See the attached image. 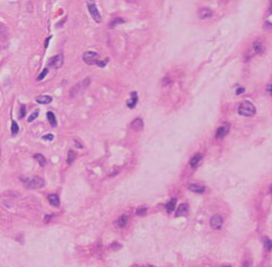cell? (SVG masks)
Returning a JSON list of instances; mask_svg holds the SVG:
<instances>
[{
  "mask_svg": "<svg viewBox=\"0 0 272 267\" xmlns=\"http://www.w3.org/2000/svg\"><path fill=\"white\" fill-rule=\"evenodd\" d=\"M22 181L26 188L29 190L40 189L45 185V181L39 176H33L32 177H23Z\"/></svg>",
  "mask_w": 272,
  "mask_h": 267,
  "instance_id": "obj_1",
  "label": "cell"
},
{
  "mask_svg": "<svg viewBox=\"0 0 272 267\" xmlns=\"http://www.w3.org/2000/svg\"><path fill=\"white\" fill-rule=\"evenodd\" d=\"M238 112L242 116L248 117L254 116L256 113V107L249 101H244L239 106Z\"/></svg>",
  "mask_w": 272,
  "mask_h": 267,
  "instance_id": "obj_2",
  "label": "cell"
},
{
  "mask_svg": "<svg viewBox=\"0 0 272 267\" xmlns=\"http://www.w3.org/2000/svg\"><path fill=\"white\" fill-rule=\"evenodd\" d=\"M100 56L98 53L92 51H88L85 52L82 57V59L87 65L89 66L96 65L97 63L100 60Z\"/></svg>",
  "mask_w": 272,
  "mask_h": 267,
  "instance_id": "obj_3",
  "label": "cell"
},
{
  "mask_svg": "<svg viewBox=\"0 0 272 267\" xmlns=\"http://www.w3.org/2000/svg\"><path fill=\"white\" fill-rule=\"evenodd\" d=\"M87 7H88V11L91 17L93 19V20L96 23H100L102 20V17L100 16L99 9H97L94 1H88Z\"/></svg>",
  "mask_w": 272,
  "mask_h": 267,
  "instance_id": "obj_4",
  "label": "cell"
},
{
  "mask_svg": "<svg viewBox=\"0 0 272 267\" xmlns=\"http://www.w3.org/2000/svg\"><path fill=\"white\" fill-rule=\"evenodd\" d=\"M63 63V56L62 54H59L50 57L47 62V65L51 68L59 69L62 66Z\"/></svg>",
  "mask_w": 272,
  "mask_h": 267,
  "instance_id": "obj_5",
  "label": "cell"
},
{
  "mask_svg": "<svg viewBox=\"0 0 272 267\" xmlns=\"http://www.w3.org/2000/svg\"><path fill=\"white\" fill-rule=\"evenodd\" d=\"M223 219L220 215H215L210 220V225L214 230H219L223 224Z\"/></svg>",
  "mask_w": 272,
  "mask_h": 267,
  "instance_id": "obj_6",
  "label": "cell"
},
{
  "mask_svg": "<svg viewBox=\"0 0 272 267\" xmlns=\"http://www.w3.org/2000/svg\"><path fill=\"white\" fill-rule=\"evenodd\" d=\"M230 131V126L228 124H224L221 126L217 129L216 132V137L217 138H222L226 136Z\"/></svg>",
  "mask_w": 272,
  "mask_h": 267,
  "instance_id": "obj_7",
  "label": "cell"
},
{
  "mask_svg": "<svg viewBox=\"0 0 272 267\" xmlns=\"http://www.w3.org/2000/svg\"><path fill=\"white\" fill-rule=\"evenodd\" d=\"M48 202L51 205L55 207H58L60 205L59 197L56 194H50L47 196Z\"/></svg>",
  "mask_w": 272,
  "mask_h": 267,
  "instance_id": "obj_8",
  "label": "cell"
},
{
  "mask_svg": "<svg viewBox=\"0 0 272 267\" xmlns=\"http://www.w3.org/2000/svg\"><path fill=\"white\" fill-rule=\"evenodd\" d=\"M189 206L187 203H182L177 208L176 213V217H181L186 215L188 213Z\"/></svg>",
  "mask_w": 272,
  "mask_h": 267,
  "instance_id": "obj_9",
  "label": "cell"
},
{
  "mask_svg": "<svg viewBox=\"0 0 272 267\" xmlns=\"http://www.w3.org/2000/svg\"><path fill=\"white\" fill-rule=\"evenodd\" d=\"M35 100L39 104H48L52 102L53 99L50 95H40L36 97Z\"/></svg>",
  "mask_w": 272,
  "mask_h": 267,
  "instance_id": "obj_10",
  "label": "cell"
},
{
  "mask_svg": "<svg viewBox=\"0 0 272 267\" xmlns=\"http://www.w3.org/2000/svg\"><path fill=\"white\" fill-rule=\"evenodd\" d=\"M131 126L132 128L135 131H141L143 128V121L140 118H136L133 120V122L131 124Z\"/></svg>",
  "mask_w": 272,
  "mask_h": 267,
  "instance_id": "obj_11",
  "label": "cell"
},
{
  "mask_svg": "<svg viewBox=\"0 0 272 267\" xmlns=\"http://www.w3.org/2000/svg\"><path fill=\"white\" fill-rule=\"evenodd\" d=\"M138 96L136 91H133L131 93V99L129 102L128 103V107L130 109H133L137 104L138 102Z\"/></svg>",
  "mask_w": 272,
  "mask_h": 267,
  "instance_id": "obj_12",
  "label": "cell"
},
{
  "mask_svg": "<svg viewBox=\"0 0 272 267\" xmlns=\"http://www.w3.org/2000/svg\"><path fill=\"white\" fill-rule=\"evenodd\" d=\"M46 116L51 125L53 127H56L57 125V120L54 113L52 111H48L46 113Z\"/></svg>",
  "mask_w": 272,
  "mask_h": 267,
  "instance_id": "obj_13",
  "label": "cell"
},
{
  "mask_svg": "<svg viewBox=\"0 0 272 267\" xmlns=\"http://www.w3.org/2000/svg\"><path fill=\"white\" fill-rule=\"evenodd\" d=\"M189 190L196 193L202 194L205 191V188L201 185L197 184H191L189 187Z\"/></svg>",
  "mask_w": 272,
  "mask_h": 267,
  "instance_id": "obj_14",
  "label": "cell"
},
{
  "mask_svg": "<svg viewBox=\"0 0 272 267\" xmlns=\"http://www.w3.org/2000/svg\"><path fill=\"white\" fill-rule=\"evenodd\" d=\"M177 202V199H173L167 203V205H166V209H167L168 212L170 213L171 212L173 211L176 208Z\"/></svg>",
  "mask_w": 272,
  "mask_h": 267,
  "instance_id": "obj_15",
  "label": "cell"
},
{
  "mask_svg": "<svg viewBox=\"0 0 272 267\" xmlns=\"http://www.w3.org/2000/svg\"><path fill=\"white\" fill-rule=\"evenodd\" d=\"M34 159L37 161L38 163L40 164L41 167L45 166V165H46L47 161L46 160V158L45 156L41 154H36L34 155Z\"/></svg>",
  "mask_w": 272,
  "mask_h": 267,
  "instance_id": "obj_16",
  "label": "cell"
},
{
  "mask_svg": "<svg viewBox=\"0 0 272 267\" xmlns=\"http://www.w3.org/2000/svg\"><path fill=\"white\" fill-rule=\"evenodd\" d=\"M202 156L200 154H196L195 156L191 159L190 161V165L192 167H195L198 164L199 161L202 160Z\"/></svg>",
  "mask_w": 272,
  "mask_h": 267,
  "instance_id": "obj_17",
  "label": "cell"
},
{
  "mask_svg": "<svg viewBox=\"0 0 272 267\" xmlns=\"http://www.w3.org/2000/svg\"><path fill=\"white\" fill-rule=\"evenodd\" d=\"M212 14L213 13H212L211 10H210V9H207V8L202 9V10H201L200 13H199V16L202 18H210L212 16Z\"/></svg>",
  "mask_w": 272,
  "mask_h": 267,
  "instance_id": "obj_18",
  "label": "cell"
},
{
  "mask_svg": "<svg viewBox=\"0 0 272 267\" xmlns=\"http://www.w3.org/2000/svg\"><path fill=\"white\" fill-rule=\"evenodd\" d=\"M253 48L254 49L255 51L257 53H260L264 51L263 44L259 41L255 42L253 44Z\"/></svg>",
  "mask_w": 272,
  "mask_h": 267,
  "instance_id": "obj_19",
  "label": "cell"
},
{
  "mask_svg": "<svg viewBox=\"0 0 272 267\" xmlns=\"http://www.w3.org/2000/svg\"><path fill=\"white\" fill-rule=\"evenodd\" d=\"M76 152H75L74 150H70L69 151L68 154V158L66 162L68 164H71L73 163V162L75 161V157H76Z\"/></svg>",
  "mask_w": 272,
  "mask_h": 267,
  "instance_id": "obj_20",
  "label": "cell"
},
{
  "mask_svg": "<svg viewBox=\"0 0 272 267\" xmlns=\"http://www.w3.org/2000/svg\"><path fill=\"white\" fill-rule=\"evenodd\" d=\"M128 218L126 215H122V217L120 218V219H119L118 221V224L119 226L120 227H124V226H125V225L127 222Z\"/></svg>",
  "mask_w": 272,
  "mask_h": 267,
  "instance_id": "obj_21",
  "label": "cell"
},
{
  "mask_svg": "<svg viewBox=\"0 0 272 267\" xmlns=\"http://www.w3.org/2000/svg\"><path fill=\"white\" fill-rule=\"evenodd\" d=\"M11 132L12 134H16L19 131V127L15 120H13L11 127Z\"/></svg>",
  "mask_w": 272,
  "mask_h": 267,
  "instance_id": "obj_22",
  "label": "cell"
},
{
  "mask_svg": "<svg viewBox=\"0 0 272 267\" xmlns=\"http://www.w3.org/2000/svg\"><path fill=\"white\" fill-rule=\"evenodd\" d=\"M38 115H39V110H36V111L34 112L33 113H32L29 116L28 118L27 119L28 122H31L33 121L34 120H35L37 118L38 116Z\"/></svg>",
  "mask_w": 272,
  "mask_h": 267,
  "instance_id": "obj_23",
  "label": "cell"
},
{
  "mask_svg": "<svg viewBox=\"0 0 272 267\" xmlns=\"http://www.w3.org/2000/svg\"><path fill=\"white\" fill-rule=\"evenodd\" d=\"M124 22V20L121 19H120V18H115V19L112 20V21L109 22V26L110 27H115V26L117 25L120 24V23H122V22Z\"/></svg>",
  "mask_w": 272,
  "mask_h": 267,
  "instance_id": "obj_24",
  "label": "cell"
},
{
  "mask_svg": "<svg viewBox=\"0 0 272 267\" xmlns=\"http://www.w3.org/2000/svg\"><path fill=\"white\" fill-rule=\"evenodd\" d=\"M48 69L46 68H45L43 69V71L41 72L40 75L38 76L37 78V79L38 81H39L43 80V79H44V78L46 76V75L48 74Z\"/></svg>",
  "mask_w": 272,
  "mask_h": 267,
  "instance_id": "obj_25",
  "label": "cell"
},
{
  "mask_svg": "<svg viewBox=\"0 0 272 267\" xmlns=\"http://www.w3.org/2000/svg\"><path fill=\"white\" fill-rule=\"evenodd\" d=\"M109 62V59L108 57L103 60H100V61H98V62L96 63V66L100 67V68H104L107 65Z\"/></svg>",
  "mask_w": 272,
  "mask_h": 267,
  "instance_id": "obj_26",
  "label": "cell"
},
{
  "mask_svg": "<svg viewBox=\"0 0 272 267\" xmlns=\"http://www.w3.org/2000/svg\"><path fill=\"white\" fill-rule=\"evenodd\" d=\"M264 245L265 249L267 251H270L272 249V241L269 239H266L264 241Z\"/></svg>",
  "mask_w": 272,
  "mask_h": 267,
  "instance_id": "obj_27",
  "label": "cell"
},
{
  "mask_svg": "<svg viewBox=\"0 0 272 267\" xmlns=\"http://www.w3.org/2000/svg\"><path fill=\"white\" fill-rule=\"evenodd\" d=\"M26 115V106L25 105H22L20 108V110H19V116L20 118H22L24 116H25Z\"/></svg>",
  "mask_w": 272,
  "mask_h": 267,
  "instance_id": "obj_28",
  "label": "cell"
},
{
  "mask_svg": "<svg viewBox=\"0 0 272 267\" xmlns=\"http://www.w3.org/2000/svg\"><path fill=\"white\" fill-rule=\"evenodd\" d=\"M42 139L45 140V141H51L54 139V135L52 134H48L47 135H45L42 137Z\"/></svg>",
  "mask_w": 272,
  "mask_h": 267,
  "instance_id": "obj_29",
  "label": "cell"
},
{
  "mask_svg": "<svg viewBox=\"0 0 272 267\" xmlns=\"http://www.w3.org/2000/svg\"><path fill=\"white\" fill-rule=\"evenodd\" d=\"M146 210L145 209H138L137 210V213L138 214V215H143V214H145Z\"/></svg>",
  "mask_w": 272,
  "mask_h": 267,
  "instance_id": "obj_30",
  "label": "cell"
},
{
  "mask_svg": "<svg viewBox=\"0 0 272 267\" xmlns=\"http://www.w3.org/2000/svg\"><path fill=\"white\" fill-rule=\"evenodd\" d=\"M52 36H50V37H48L45 40V43H44V45H45V48H46L47 47H48V44H49V42H50V40L51 38L52 37Z\"/></svg>",
  "mask_w": 272,
  "mask_h": 267,
  "instance_id": "obj_31",
  "label": "cell"
},
{
  "mask_svg": "<svg viewBox=\"0 0 272 267\" xmlns=\"http://www.w3.org/2000/svg\"><path fill=\"white\" fill-rule=\"evenodd\" d=\"M244 91H245V89L243 88H238V90H236V94H240L242 93H244Z\"/></svg>",
  "mask_w": 272,
  "mask_h": 267,
  "instance_id": "obj_32",
  "label": "cell"
},
{
  "mask_svg": "<svg viewBox=\"0 0 272 267\" xmlns=\"http://www.w3.org/2000/svg\"><path fill=\"white\" fill-rule=\"evenodd\" d=\"M269 91L270 92V94H272V85H270V86H269Z\"/></svg>",
  "mask_w": 272,
  "mask_h": 267,
  "instance_id": "obj_33",
  "label": "cell"
}]
</instances>
